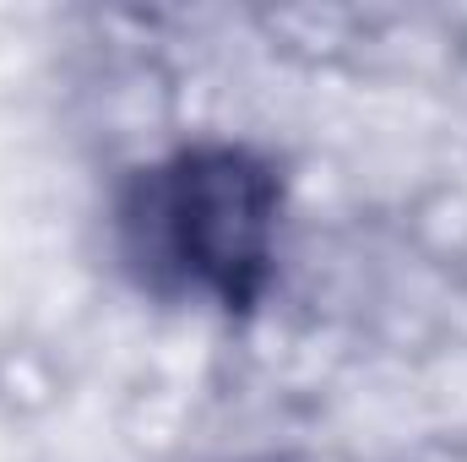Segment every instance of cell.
<instances>
[{
	"mask_svg": "<svg viewBox=\"0 0 467 462\" xmlns=\"http://www.w3.org/2000/svg\"><path fill=\"white\" fill-rule=\"evenodd\" d=\"M266 185L255 174H244L234 158L218 169H191V180H180L169 191V218H180L174 245L213 278H223L234 289V272L261 261V239H266Z\"/></svg>",
	"mask_w": 467,
	"mask_h": 462,
	"instance_id": "obj_1",
	"label": "cell"
}]
</instances>
